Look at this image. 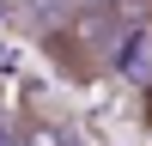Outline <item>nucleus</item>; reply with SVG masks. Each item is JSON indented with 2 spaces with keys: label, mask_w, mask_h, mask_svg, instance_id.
<instances>
[{
  "label": "nucleus",
  "mask_w": 152,
  "mask_h": 146,
  "mask_svg": "<svg viewBox=\"0 0 152 146\" xmlns=\"http://www.w3.org/2000/svg\"><path fill=\"white\" fill-rule=\"evenodd\" d=\"M18 134H24V146H79V134L67 122H49V116H24Z\"/></svg>",
  "instance_id": "f257e3e1"
}]
</instances>
